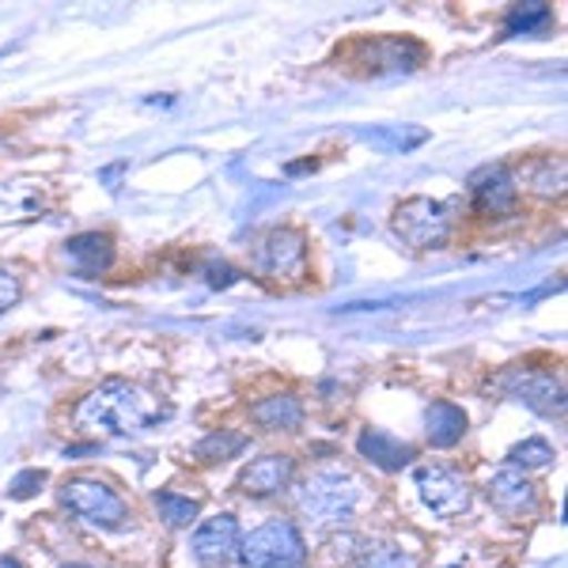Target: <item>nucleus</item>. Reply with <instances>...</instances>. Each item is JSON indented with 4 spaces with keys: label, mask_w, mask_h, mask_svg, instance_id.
<instances>
[{
    "label": "nucleus",
    "mask_w": 568,
    "mask_h": 568,
    "mask_svg": "<svg viewBox=\"0 0 568 568\" xmlns=\"http://www.w3.org/2000/svg\"><path fill=\"white\" fill-rule=\"evenodd\" d=\"M65 568H88V565H65Z\"/></svg>",
    "instance_id": "25"
},
{
    "label": "nucleus",
    "mask_w": 568,
    "mask_h": 568,
    "mask_svg": "<svg viewBox=\"0 0 568 568\" xmlns=\"http://www.w3.org/2000/svg\"><path fill=\"white\" fill-rule=\"evenodd\" d=\"M240 565L243 568H304L307 565V542L296 524L288 519H270L258 530L240 542Z\"/></svg>",
    "instance_id": "2"
},
{
    "label": "nucleus",
    "mask_w": 568,
    "mask_h": 568,
    "mask_svg": "<svg viewBox=\"0 0 568 568\" xmlns=\"http://www.w3.org/2000/svg\"><path fill=\"white\" fill-rule=\"evenodd\" d=\"M361 568H420V561L414 554H406L402 546L390 542H372L361 554Z\"/></svg>",
    "instance_id": "18"
},
{
    "label": "nucleus",
    "mask_w": 568,
    "mask_h": 568,
    "mask_svg": "<svg viewBox=\"0 0 568 568\" xmlns=\"http://www.w3.org/2000/svg\"><path fill=\"white\" fill-rule=\"evenodd\" d=\"M557 459V452L546 444V439H524L519 447H511V455H508V463L516 466V470H542V466H549Z\"/></svg>",
    "instance_id": "19"
},
{
    "label": "nucleus",
    "mask_w": 568,
    "mask_h": 568,
    "mask_svg": "<svg viewBox=\"0 0 568 568\" xmlns=\"http://www.w3.org/2000/svg\"><path fill=\"white\" fill-rule=\"evenodd\" d=\"M152 420H160V406L149 390L133 387L125 379H110L103 387H95L84 402L77 406V425L88 433L103 436H125L141 433Z\"/></svg>",
    "instance_id": "1"
},
{
    "label": "nucleus",
    "mask_w": 568,
    "mask_h": 568,
    "mask_svg": "<svg viewBox=\"0 0 568 568\" xmlns=\"http://www.w3.org/2000/svg\"><path fill=\"white\" fill-rule=\"evenodd\" d=\"M361 500V481L349 470H323L311 474L307 485L300 489V508L315 516L318 524H342L356 511Z\"/></svg>",
    "instance_id": "3"
},
{
    "label": "nucleus",
    "mask_w": 568,
    "mask_h": 568,
    "mask_svg": "<svg viewBox=\"0 0 568 568\" xmlns=\"http://www.w3.org/2000/svg\"><path fill=\"white\" fill-rule=\"evenodd\" d=\"M155 508L168 519V527H190L197 519V500L190 497H175V493H155Z\"/></svg>",
    "instance_id": "20"
},
{
    "label": "nucleus",
    "mask_w": 568,
    "mask_h": 568,
    "mask_svg": "<svg viewBox=\"0 0 568 568\" xmlns=\"http://www.w3.org/2000/svg\"><path fill=\"white\" fill-rule=\"evenodd\" d=\"M42 485H45V470H20L12 478V485H8V497H12V500H31Z\"/></svg>",
    "instance_id": "22"
},
{
    "label": "nucleus",
    "mask_w": 568,
    "mask_h": 568,
    "mask_svg": "<svg viewBox=\"0 0 568 568\" xmlns=\"http://www.w3.org/2000/svg\"><path fill=\"white\" fill-rule=\"evenodd\" d=\"M292 474H296V459L292 455H262V459L246 463L240 474V493L246 497H273V493L288 489Z\"/></svg>",
    "instance_id": "11"
},
{
    "label": "nucleus",
    "mask_w": 568,
    "mask_h": 568,
    "mask_svg": "<svg viewBox=\"0 0 568 568\" xmlns=\"http://www.w3.org/2000/svg\"><path fill=\"white\" fill-rule=\"evenodd\" d=\"M511 398H519L527 409L542 417H565V387L549 372H516L504 379Z\"/></svg>",
    "instance_id": "8"
},
{
    "label": "nucleus",
    "mask_w": 568,
    "mask_h": 568,
    "mask_svg": "<svg viewBox=\"0 0 568 568\" xmlns=\"http://www.w3.org/2000/svg\"><path fill=\"white\" fill-rule=\"evenodd\" d=\"M466 414L455 402H433V406L425 409V436L433 447H455L459 439L466 436Z\"/></svg>",
    "instance_id": "15"
},
{
    "label": "nucleus",
    "mask_w": 568,
    "mask_h": 568,
    "mask_svg": "<svg viewBox=\"0 0 568 568\" xmlns=\"http://www.w3.org/2000/svg\"><path fill=\"white\" fill-rule=\"evenodd\" d=\"M65 258L80 277H99V273L110 270L114 262V243L103 232H84V235H72L65 243Z\"/></svg>",
    "instance_id": "14"
},
{
    "label": "nucleus",
    "mask_w": 568,
    "mask_h": 568,
    "mask_svg": "<svg viewBox=\"0 0 568 568\" xmlns=\"http://www.w3.org/2000/svg\"><path fill=\"white\" fill-rule=\"evenodd\" d=\"M414 481L425 508H433L439 519H455L470 511V485L447 466H417Z\"/></svg>",
    "instance_id": "6"
},
{
    "label": "nucleus",
    "mask_w": 568,
    "mask_h": 568,
    "mask_svg": "<svg viewBox=\"0 0 568 568\" xmlns=\"http://www.w3.org/2000/svg\"><path fill=\"white\" fill-rule=\"evenodd\" d=\"M546 23H549V8L538 4V0H530V4L511 8V16L504 20V31H508V34H530V31H538V27H546Z\"/></svg>",
    "instance_id": "21"
},
{
    "label": "nucleus",
    "mask_w": 568,
    "mask_h": 568,
    "mask_svg": "<svg viewBox=\"0 0 568 568\" xmlns=\"http://www.w3.org/2000/svg\"><path fill=\"white\" fill-rule=\"evenodd\" d=\"M240 542H243V530H240V519L235 516L205 519V524L194 530V557H197V565L220 568L240 554Z\"/></svg>",
    "instance_id": "9"
},
{
    "label": "nucleus",
    "mask_w": 568,
    "mask_h": 568,
    "mask_svg": "<svg viewBox=\"0 0 568 568\" xmlns=\"http://www.w3.org/2000/svg\"><path fill=\"white\" fill-rule=\"evenodd\" d=\"M452 568H459V565H452Z\"/></svg>",
    "instance_id": "27"
},
{
    "label": "nucleus",
    "mask_w": 568,
    "mask_h": 568,
    "mask_svg": "<svg viewBox=\"0 0 568 568\" xmlns=\"http://www.w3.org/2000/svg\"><path fill=\"white\" fill-rule=\"evenodd\" d=\"M0 568H8V565H4V561H0Z\"/></svg>",
    "instance_id": "26"
},
{
    "label": "nucleus",
    "mask_w": 568,
    "mask_h": 568,
    "mask_svg": "<svg viewBox=\"0 0 568 568\" xmlns=\"http://www.w3.org/2000/svg\"><path fill=\"white\" fill-rule=\"evenodd\" d=\"M251 417L258 420L262 428H270V433H292V428H300V420H304V406H300V398H292V394H273V398L254 402Z\"/></svg>",
    "instance_id": "16"
},
{
    "label": "nucleus",
    "mask_w": 568,
    "mask_h": 568,
    "mask_svg": "<svg viewBox=\"0 0 568 568\" xmlns=\"http://www.w3.org/2000/svg\"><path fill=\"white\" fill-rule=\"evenodd\" d=\"M470 197L478 205V213H508L516 205V179L504 163H489V168L470 175Z\"/></svg>",
    "instance_id": "12"
},
{
    "label": "nucleus",
    "mask_w": 568,
    "mask_h": 568,
    "mask_svg": "<svg viewBox=\"0 0 568 568\" xmlns=\"http://www.w3.org/2000/svg\"><path fill=\"white\" fill-rule=\"evenodd\" d=\"M356 452H361V459H368L372 466H379V470H387V474L406 470V466H414L417 459L414 444L383 433V428H364V433L356 436Z\"/></svg>",
    "instance_id": "13"
},
{
    "label": "nucleus",
    "mask_w": 568,
    "mask_h": 568,
    "mask_svg": "<svg viewBox=\"0 0 568 568\" xmlns=\"http://www.w3.org/2000/svg\"><path fill=\"white\" fill-rule=\"evenodd\" d=\"M489 504L500 511V516L508 519H524L530 516V511L538 508V489L535 481L527 478L524 470H516V466H504V470H497L489 478Z\"/></svg>",
    "instance_id": "10"
},
{
    "label": "nucleus",
    "mask_w": 568,
    "mask_h": 568,
    "mask_svg": "<svg viewBox=\"0 0 568 568\" xmlns=\"http://www.w3.org/2000/svg\"><path fill=\"white\" fill-rule=\"evenodd\" d=\"M246 447V436L243 433H232V428H220V433L205 436L197 444V459L201 463H224V459H235Z\"/></svg>",
    "instance_id": "17"
},
{
    "label": "nucleus",
    "mask_w": 568,
    "mask_h": 568,
    "mask_svg": "<svg viewBox=\"0 0 568 568\" xmlns=\"http://www.w3.org/2000/svg\"><path fill=\"white\" fill-rule=\"evenodd\" d=\"M390 227L406 246L414 251H436V246L447 243L452 235V216H447L444 201L433 197H406L390 216Z\"/></svg>",
    "instance_id": "4"
},
{
    "label": "nucleus",
    "mask_w": 568,
    "mask_h": 568,
    "mask_svg": "<svg viewBox=\"0 0 568 568\" xmlns=\"http://www.w3.org/2000/svg\"><path fill=\"white\" fill-rule=\"evenodd\" d=\"M232 281H235L232 265H209V284H213V288H227Z\"/></svg>",
    "instance_id": "24"
},
{
    "label": "nucleus",
    "mask_w": 568,
    "mask_h": 568,
    "mask_svg": "<svg viewBox=\"0 0 568 568\" xmlns=\"http://www.w3.org/2000/svg\"><path fill=\"white\" fill-rule=\"evenodd\" d=\"M304 262H307L304 232H296V227H277V232L265 235V243L258 251V265H262L265 277L292 281V277L304 273Z\"/></svg>",
    "instance_id": "7"
},
{
    "label": "nucleus",
    "mask_w": 568,
    "mask_h": 568,
    "mask_svg": "<svg viewBox=\"0 0 568 568\" xmlns=\"http://www.w3.org/2000/svg\"><path fill=\"white\" fill-rule=\"evenodd\" d=\"M61 504H65L72 516L84 519V524L103 530H118L130 519L125 500L114 489H106L103 481H91V478H72L61 485Z\"/></svg>",
    "instance_id": "5"
},
{
    "label": "nucleus",
    "mask_w": 568,
    "mask_h": 568,
    "mask_svg": "<svg viewBox=\"0 0 568 568\" xmlns=\"http://www.w3.org/2000/svg\"><path fill=\"white\" fill-rule=\"evenodd\" d=\"M20 296H23V288H20V281L12 277V273L0 265V315L4 311H12L16 304H20Z\"/></svg>",
    "instance_id": "23"
}]
</instances>
